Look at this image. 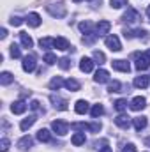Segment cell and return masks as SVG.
<instances>
[{
	"label": "cell",
	"mask_w": 150,
	"mask_h": 152,
	"mask_svg": "<svg viewBox=\"0 0 150 152\" xmlns=\"http://www.w3.org/2000/svg\"><path fill=\"white\" fill-rule=\"evenodd\" d=\"M12 80H14V76L11 75L9 71H4V73L0 75V83H2V85H9V83H12Z\"/></svg>",
	"instance_id": "29"
},
{
	"label": "cell",
	"mask_w": 150,
	"mask_h": 152,
	"mask_svg": "<svg viewBox=\"0 0 150 152\" xmlns=\"http://www.w3.org/2000/svg\"><path fill=\"white\" fill-rule=\"evenodd\" d=\"M67 90H71V92H78L79 90V81L78 80H74V78H69V80H66V85H64Z\"/></svg>",
	"instance_id": "21"
},
{
	"label": "cell",
	"mask_w": 150,
	"mask_h": 152,
	"mask_svg": "<svg viewBox=\"0 0 150 152\" xmlns=\"http://www.w3.org/2000/svg\"><path fill=\"white\" fill-rule=\"evenodd\" d=\"M11 57L12 58H20L21 57V51H20L18 44H11Z\"/></svg>",
	"instance_id": "37"
},
{
	"label": "cell",
	"mask_w": 150,
	"mask_h": 152,
	"mask_svg": "<svg viewBox=\"0 0 150 152\" xmlns=\"http://www.w3.org/2000/svg\"><path fill=\"white\" fill-rule=\"evenodd\" d=\"M44 62H46L48 66H53V64H57L58 60H57V57H55L53 53H46V55H44Z\"/></svg>",
	"instance_id": "36"
},
{
	"label": "cell",
	"mask_w": 150,
	"mask_h": 152,
	"mask_svg": "<svg viewBox=\"0 0 150 152\" xmlns=\"http://www.w3.org/2000/svg\"><path fill=\"white\" fill-rule=\"evenodd\" d=\"M101 152H111V147H108V145H104V147L101 149Z\"/></svg>",
	"instance_id": "46"
},
{
	"label": "cell",
	"mask_w": 150,
	"mask_h": 152,
	"mask_svg": "<svg viewBox=\"0 0 150 152\" xmlns=\"http://www.w3.org/2000/svg\"><path fill=\"white\" fill-rule=\"evenodd\" d=\"M115 124H117L118 127H122V129H129V127H131V117H127V115H118V117L115 118Z\"/></svg>",
	"instance_id": "12"
},
{
	"label": "cell",
	"mask_w": 150,
	"mask_h": 152,
	"mask_svg": "<svg viewBox=\"0 0 150 152\" xmlns=\"http://www.w3.org/2000/svg\"><path fill=\"white\" fill-rule=\"evenodd\" d=\"M122 152H136V147H134V143H127V145L122 149Z\"/></svg>",
	"instance_id": "44"
},
{
	"label": "cell",
	"mask_w": 150,
	"mask_h": 152,
	"mask_svg": "<svg viewBox=\"0 0 150 152\" xmlns=\"http://www.w3.org/2000/svg\"><path fill=\"white\" fill-rule=\"evenodd\" d=\"M36 66H37V62H36V55H27V57H23V71L25 73H32L34 69H36Z\"/></svg>",
	"instance_id": "4"
},
{
	"label": "cell",
	"mask_w": 150,
	"mask_h": 152,
	"mask_svg": "<svg viewBox=\"0 0 150 152\" xmlns=\"http://www.w3.org/2000/svg\"><path fill=\"white\" fill-rule=\"evenodd\" d=\"M133 124H134V129L136 131H141L147 127V117H134L133 118Z\"/></svg>",
	"instance_id": "19"
},
{
	"label": "cell",
	"mask_w": 150,
	"mask_h": 152,
	"mask_svg": "<svg viewBox=\"0 0 150 152\" xmlns=\"http://www.w3.org/2000/svg\"><path fill=\"white\" fill-rule=\"evenodd\" d=\"M20 39H21V44H23L25 48H32V46H34V41H32V37H30L27 32H20Z\"/></svg>",
	"instance_id": "26"
},
{
	"label": "cell",
	"mask_w": 150,
	"mask_h": 152,
	"mask_svg": "<svg viewBox=\"0 0 150 152\" xmlns=\"http://www.w3.org/2000/svg\"><path fill=\"white\" fill-rule=\"evenodd\" d=\"M110 28H111V23H110V21H106V20L99 21V23L95 25V34H97V37H99V36H106V34L110 32Z\"/></svg>",
	"instance_id": "7"
},
{
	"label": "cell",
	"mask_w": 150,
	"mask_h": 152,
	"mask_svg": "<svg viewBox=\"0 0 150 152\" xmlns=\"http://www.w3.org/2000/svg\"><path fill=\"white\" fill-rule=\"evenodd\" d=\"M58 66H60L62 69H69V67H71V60H69L67 57H62V58L58 60Z\"/></svg>",
	"instance_id": "38"
},
{
	"label": "cell",
	"mask_w": 150,
	"mask_h": 152,
	"mask_svg": "<svg viewBox=\"0 0 150 152\" xmlns=\"http://www.w3.org/2000/svg\"><path fill=\"white\" fill-rule=\"evenodd\" d=\"M51 129H53L58 136H64V134H67V131H69V124L64 122V120H53V122H51Z\"/></svg>",
	"instance_id": "3"
},
{
	"label": "cell",
	"mask_w": 150,
	"mask_h": 152,
	"mask_svg": "<svg viewBox=\"0 0 150 152\" xmlns=\"http://www.w3.org/2000/svg\"><path fill=\"white\" fill-rule=\"evenodd\" d=\"M106 46L111 50V51H120L122 50V44H120V39L117 37V36H108L106 37Z\"/></svg>",
	"instance_id": "6"
},
{
	"label": "cell",
	"mask_w": 150,
	"mask_h": 152,
	"mask_svg": "<svg viewBox=\"0 0 150 152\" xmlns=\"http://www.w3.org/2000/svg\"><path fill=\"white\" fill-rule=\"evenodd\" d=\"M37 140L39 142H50L51 140V134L48 129H39L37 131Z\"/></svg>",
	"instance_id": "28"
},
{
	"label": "cell",
	"mask_w": 150,
	"mask_h": 152,
	"mask_svg": "<svg viewBox=\"0 0 150 152\" xmlns=\"http://www.w3.org/2000/svg\"><path fill=\"white\" fill-rule=\"evenodd\" d=\"M103 113H104V108H103V104H94V108L90 110V115H92L94 118H97V117H101Z\"/></svg>",
	"instance_id": "32"
},
{
	"label": "cell",
	"mask_w": 150,
	"mask_h": 152,
	"mask_svg": "<svg viewBox=\"0 0 150 152\" xmlns=\"http://www.w3.org/2000/svg\"><path fill=\"white\" fill-rule=\"evenodd\" d=\"M147 14H149V18H150V5L147 7Z\"/></svg>",
	"instance_id": "48"
},
{
	"label": "cell",
	"mask_w": 150,
	"mask_h": 152,
	"mask_svg": "<svg viewBox=\"0 0 150 152\" xmlns=\"http://www.w3.org/2000/svg\"><path fill=\"white\" fill-rule=\"evenodd\" d=\"M136 57V64H134V67L138 69V71H145V69H149L150 67V55L149 53H136L134 55Z\"/></svg>",
	"instance_id": "2"
},
{
	"label": "cell",
	"mask_w": 150,
	"mask_h": 152,
	"mask_svg": "<svg viewBox=\"0 0 150 152\" xmlns=\"http://www.w3.org/2000/svg\"><path fill=\"white\" fill-rule=\"evenodd\" d=\"M55 48H57V50H62V51L71 50V46H69L67 39H64V37H57V39H55Z\"/></svg>",
	"instance_id": "24"
},
{
	"label": "cell",
	"mask_w": 150,
	"mask_h": 152,
	"mask_svg": "<svg viewBox=\"0 0 150 152\" xmlns=\"http://www.w3.org/2000/svg\"><path fill=\"white\" fill-rule=\"evenodd\" d=\"M94 58H88V57H83L81 60H79V69L83 71V73H92V69H94Z\"/></svg>",
	"instance_id": "8"
},
{
	"label": "cell",
	"mask_w": 150,
	"mask_h": 152,
	"mask_svg": "<svg viewBox=\"0 0 150 152\" xmlns=\"http://www.w3.org/2000/svg\"><path fill=\"white\" fill-rule=\"evenodd\" d=\"M39 44H41V48H46V50H50V48H53L55 46V39L51 37H44L39 41Z\"/></svg>",
	"instance_id": "30"
},
{
	"label": "cell",
	"mask_w": 150,
	"mask_h": 152,
	"mask_svg": "<svg viewBox=\"0 0 150 152\" xmlns=\"http://www.w3.org/2000/svg\"><path fill=\"white\" fill-rule=\"evenodd\" d=\"M32 143H34V140H32L30 136H23V138L18 142V149H20V151H28V149L32 147Z\"/></svg>",
	"instance_id": "17"
},
{
	"label": "cell",
	"mask_w": 150,
	"mask_h": 152,
	"mask_svg": "<svg viewBox=\"0 0 150 152\" xmlns=\"http://www.w3.org/2000/svg\"><path fill=\"white\" fill-rule=\"evenodd\" d=\"M108 92H122V83L120 81H111L110 83V87H108Z\"/></svg>",
	"instance_id": "35"
},
{
	"label": "cell",
	"mask_w": 150,
	"mask_h": 152,
	"mask_svg": "<svg viewBox=\"0 0 150 152\" xmlns=\"http://www.w3.org/2000/svg\"><path fill=\"white\" fill-rule=\"evenodd\" d=\"M76 113L79 115H85L87 112H88V103L85 101V99H79V101H76V106H74Z\"/></svg>",
	"instance_id": "18"
},
{
	"label": "cell",
	"mask_w": 150,
	"mask_h": 152,
	"mask_svg": "<svg viewBox=\"0 0 150 152\" xmlns=\"http://www.w3.org/2000/svg\"><path fill=\"white\" fill-rule=\"evenodd\" d=\"M73 2H74V4H78V2H81V0H73Z\"/></svg>",
	"instance_id": "49"
},
{
	"label": "cell",
	"mask_w": 150,
	"mask_h": 152,
	"mask_svg": "<svg viewBox=\"0 0 150 152\" xmlns=\"http://www.w3.org/2000/svg\"><path fill=\"white\" fill-rule=\"evenodd\" d=\"M124 21H127V23H136V21H140L141 20V16H140V12L136 11V9H133V7H129L127 9V12L124 14V18H122Z\"/></svg>",
	"instance_id": "5"
},
{
	"label": "cell",
	"mask_w": 150,
	"mask_h": 152,
	"mask_svg": "<svg viewBox=\"0 0 150 152\" xmlns=\"http://www.w3.org/2000/svg\"><path fill=\"white\" fill-rule=\"evenodd\" d=\"M111 66H113V69H117V71H122V73H129V71H131V66H129V62H127V60H122V58H118V60H113Z\"/></svg>",
	"instance_id": "9"
},
{
	"label": "cell",
	"mask_w": 150,
	"mask_h": 152,
	"mask_svg": "<svg viewBox=\"0 0 150 152\" xmlns=\"http://www.w3.org/2000/svg\"><path fill=\"white\" fill-rule=\"evenodd\" d=\"M113 104H115V110L117 112H125L127 110V101L125 99H117Z\"/></svg>",
	"instance_id": "31"
},
{
	"label": "cell",
	"mask_w": 150,
	"mask_h": 152,
	"mask_svg": "<svg viewBox=\"0 0 150 152\" xmlns=\"http://www.w3.org/2000/svg\"><path fill=\"white\" fill-rule=\"evenodd\" d=\"M71 127L74 131H85V129H90V124H85V122H74L71 124Z\"/></svg>",
	"instance_id": "34"
},
{
	"label": "cell",
	"mask_w": 150,
	"mask_h": 152,
	"mask_svg": "<svg viewBox=\"0 0 150 152\" xmlns=\"http://www.w3.org/2000/svg\"><path fill=\"white\" fill-rule=\"evenodd\" d=\"M145 106H147V99L141 97V96H138V97H134V99L131 101V110H134V112H140V110H143Z\"/></svg>",
	"instance_id": "11"
},
{
	"label": "cell",
	"mask_w": 150,
	"mask_h": 152,
	"mask_svg": "<svg viewBox=\"0 0 150 152\" xmlns=\"http://www.w3.org/2000/svg\"><path fill=\"white\" fill-rule=\"evenodd\" d=\"M90 131L92 133H99L101 131V122H92L90 124Z\"/></svg>",
	"instance_id": "43"
},
{
	"label": "cell",
	"mask_w": 150,
	"mask_h": 152,
	"mask_svg": "<svg viewBox=\"0 0 150 152\" xmlns=\"http://www.w3.org/2000/svg\"><path fill=\"white\" fill-rule=\"evenodd\" d=\"M27 103L25 101H14L12 103V106H11V112L12 113H16V115H21V113H25V110H27Z\"/></svg>",
	"instance_id": "13"
},
{
	"label": "cell",
	"mask_w": 150,
	"mask_h": 152,
	"mask_svg": "<svg viewBox=\"0 0 150 152\" xmlns=\"http://www.w3.org/2000/svg\"><path fill=\"white\" fill-rule=\"evenodd\" d=\"M124 36H125L127 39L145 37V36H147V30H143V28H136V30H124Z\"/></svg>",
	"instance_id": "15"
},
{
	"label": "cell",
	"mask_w": 150,
	"mask_h": 152,
	"mask_svg": "<svg viewBox=\"0 0 150 152\" xmlns=\"http://www.w3.org/2000/svg\"><path fill=\"white\" fill-rule=\"evenodd\" d=\"M50 99H51V103H53V106H55L57 110H60V112L67 110V101H66V99H62L60 96H55V94H53Z\"/></svg>",
	"instance_id": "10"
},
{
	"label": "cell",
	"mask_w": 150,
	"mask_h": 152,
	"mask_svg": "<svg viewBox=\"0 0 150 152\" xmlns=\"http://www.w3.org/2000/svg\"><path fill=\"white\" fill-rule=\"evenodd\" d=\"M79 30L87 36V34H95L94 32V23L92 21H81L79 23Z\"/></svg>",
	"instance_id": "23"
},
{
	"label": "cell",
	"mask_w": 150,
	"mask_h": 152,
	"mask_svg": "<svg viewBox=\"0 0 150 152\" xmlns=\"http://www.w3.org/2000/svg\"><path fill=\"white\" fill-rule=\"evenodd\" d=\"M30 110H36V112H41V113H44V110L41 108V103H39L37 99H34V101H30Z\"/></svg>",
	"instance_id": "39"
},
{
	"label": "cell",
	"mask_w": 150,
	"mask_h": 152,
	"mask_svg": "<svg viewBox=\"0 0 150 152\" xmlns=\"http://www.w3.org/2000/svg\"><path fill=\"white\" fill-rule=\"evenodd\" d=\"M7 149H9V140H7V138H2V142H0V151L7 152Z\"/></svg>",
	"instance_id": "42"
},
{
	"label": "cell",
	"mask_w": 150,
	"mask_h": 152,
	"mask_svg": "<svg viewBox=\"0 0 150 152\" xmlns=\"http://www.w3.org/2000/svg\"><path fill=\"white\" fill-rule=\"evenodd\" d=\"M36 115H30V117H27V118H23L21 120V124H20V127H21V131H27V129H30L34 124H36Z\"/></svg>",
	"instance_id": "16"
},
{
	"label": "cell",
	"mask_w": 150,
	"mask_h": 152,
	"mask_svg": "<svg viewBox=\"0 0 150 152\" xmlns=\"http://www.w3.org/2000/svg\"><path fill=\"white\" fill-rule=\"evenodd\" d=\"M147 53H149V55H150V50H149V51H147Z\"/></svg>",
	"instance_id": "50"
},
{
	"label": "cell",
	"mask_w": 150,
	"mask_h": 152,
	"mask_svg": "<svg viewBox=\"0 0 150 152\" xmlns=\"http://www.w3.org/2000/svg\"><path fill=\"white\" fill-rule=\"evenodd\" d=\"M94 80H95V83H106V81H110V73L106 69H99V71H95Z\"/></svg>",
	"instance_id": "14"
},
{
	"label": "cell",
	"mask_w": 150,
	"mask_h": 152,
	"mask_svg": "<svg viewBox=\"0 0 150 152\" xmlns=\"http://www.w3.org/2000/svg\"><path fill=\"white\" fill-rule=\"evenodd\" d=\"M27 23H28L30 27H34V28H36V27L41 25V16H39L37 12H30V14L27 16Z\"/></svg>",
	"instance_id": "20"
},
{
	"label": "cell",
	"mask_w": 150,
	"mask_h": 152,
	"mask_svg": "<svg viewBox=\"0 0 150 152\" xmlns=\"http://www.w3.org/2000/svg\"><path fill=\"white\" fill-rule=\"evenodd\" d=\"M94 62H95V64H99V66H103V64L106 62L104 53H103V51H94Z\"/></svg>",
	"instance_id": "33"
},
{
	"label": "cell",
	"mask_w": 150,
	"mask_h": 152,
	"mask_svg": "<svg viewBox=\"0 0 150 152\" xmlns=\"http://www.w3.org/2000/svg\"><path fill=\"white\" fill-rule=\"evenodd\" d=\"M0 37H2V39L7 37V30H5V28H2V30H0Z\"/></svg>",
	"instance_id": "45"
},
{
	"label": "cell",
	"mask_w": 150,
	"mask_h": 152,
	"mask_svg": "<svg viewBox=\"0 0 150 152\" xmlns=\"http://www.w3.org/2000/svg\"><path fill=\"white\" fill-rule=\"evenodd\" d=\"M62 85H66V81H64L60 76H55V78L50 81V88H51V90H60Z\"/></svg>",
	"instance_id": "25"
},
{
	"label": "cell",
	"mask_w": 150,
	"mask_h": 152,
	"mask_svg": "<svg viewBox=\"0 0 150 152\" xmlns=\"http://www.w3.org/2000/svg\"><path fill=\"white\" fill-rule=\"evenodd\" d=\"M145 145H147V147H150V136L147 138V140H145Z\"/></svg>",
	"instance_id": "47"
},
{
	"label": "cell",
	"mask_w": 150,
	"mask_h": 152,
	"mask_svg": "<svg viewBox=\"0 0 150 152\" xmlns=\"http://www.w3.org/2000/svg\"><path fill=\"white\" fill-rule=\"evenodd\" d=\"M46 11H48L53 18H64L66 12H67L64 4H50V5H46Z\"/></svg>",
	"instance_id": "1"
},
{
	"label": "cell",
	"mask_w": 150,
	"mask_h": 152,
	"mask_svg": "<svg viewBox=\"0 0 150 152\" xmlns=\"http://www.w3.org/2000/svg\"><path fill=\"white\" fill-rule=\"evenodd\" d=\"M149 83H150L149 76H138V78L134 80V87H136V88H147Z\"/></svg>",
	"instance_id": "22"
},
{
	"label": "cell",
	"mask_w": 150,
	"mask_h": 152,
	"mask_svg": "<svg viewBox=\"0 0 150 152\" xmlns=\"http://www.w3.org/2000/svg\"><path fill=\"white\" fill-rule=\"evenodd\" d=\"M110 4H111L113 9H120V7H124L127 4V0H110Z\"/></svg>",
	"instance_id": "40"
},
{
	"label": "cell",
	"mask_w": 150,
	"mask_h": 152,
	"mask_svg": "<svg viewBox=\"0 0 150 152\" xmlns=\"http://www.w3.org/2000/svg\"><path fill=\"white\" fill-rule=\"evenodd\" d=\"M85 133H76L74 136L71 138V142H73V145H76V147H79V145H83L85 143Z\"/></svg>",
	"instance_id": "27"
},
{
	"label": "cell",
	"mask_w": 150,
	"mask_h": 152,
	"mask_svg": "<svg viewBox=\"0 0 150 152\" xmlns=\"http://www.w3.org/2000/svg\"><path fill=\"white\" fill-rule=\"evenodd\" d=\"M21 23H23V20H21L20 16H12V18H11V25H12V27H20Z\"/></svg>",
	"instance_id": "41"
}]
</instances>
